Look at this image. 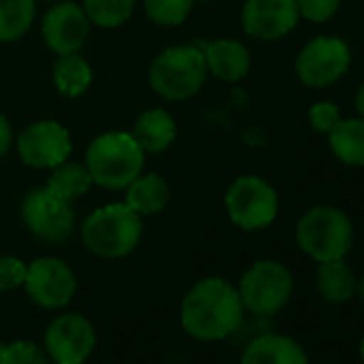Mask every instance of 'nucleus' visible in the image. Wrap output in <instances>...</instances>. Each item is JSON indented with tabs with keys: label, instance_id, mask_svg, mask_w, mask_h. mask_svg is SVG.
I'll return each instance as SVG.
<instances>
[{
	"label": "nucleus",
	"instance_id": "1",
	"mask_svg": "<svg viewBox=\"0 0 364 364\" xmlns=\"http://www.w3.org/2000/svg\"><path fill=\"white\" fill-rule=\"evenodd\" d=\"M242 319L245 306L240 294L221 277L198 281L180 302L182 330L202 343H217L232 336Z\"/></svg>",
	"mask_w": 364,
	"mask_h": 364
},
{
	"label": "nucleus",
	"instance_id": "2",
	"mask_svg": "<svg viewBox=\"0 0 364 364\" xmlns=\"http://www.w3.org/2000/svg\"><path fill=\"white\" fill-rule=\"evenodd\" d=\"M84 165L92 185L107 191H122L144 171L146 152L131 133L107 131L88 144Z\"/></svg>",
	"mask_w": 364,
	"mask_h": 364
},
{
	"label": "nucleus",
	"instance_id": "3",
	"mask_svg": "<svg viewBox=\"0 0 364 364\" xmlns=\"http://www.w3.org/2000/svg\"><path fill=\"white\" fill-rule=\"evenodd\" d=\"M141 217L124 202H112L92 210L80 230L84 247L101 259H124L141 242Z\"/></svg>",
	"mask_w": 364,
	"mask_h": 364
},
{
	"label": "nucleus",
	"instance_id": "4",
	"mask_svg": "<svg viewBox=\"0 0 364 364\" xmlns=\"http://www.w3.org/2000/svg\"><path fill=\"white\" fill-rule=\"evenodd\" d=\"M208 77L204 52L196 46H169L150 63L148 84L165 101H189Z\"/></svg>",
	"mask_w": 364,
	"mask_h": 364
},
{
	"label": "nucleus",
	"instance_id": "5",
	"mask_svg": "<svg viewBox=\"0 0 364 364\" xmlns=\"http://www.w3.org/2000/svg\"><path fill=\"white\" fill-rule=\"evenodd\" d=\"M296 242L317 264L345 259L353 245V225L334 206H313L296 223Z\"/></svg>",
	"mask_w": 364,
	"mask_h": 364
},
{
	"label": "nucleus",
	"instance_id": "6",
	"mask_svg": "<svg viewBox=\"0 0 364 364\" xmlns=\"http://www.w3.org/2000/svg\"><path fill=\"white\" fill-rule=\"evenodd\" d=\"M236 289L245 311L259 317H270L289 302L294 277L289 268L277 259H257L245 270Z\"/></svg>",
	"mask_w": 364,
	"mask_h": 364
},
{
	"label": "nucleus",
	"instance_id": "7",
	"mask_svg": "<svg viewBox=\"0 0 364 364\" xmlns=\"http://www.w3.org/2000/svg\"><path fill=\"white\" fill-rule=\"evenodd\" d=\"M225 213L236 228L259 232L274 223L279 215V196L262 176L245 173L225 191Z\"/></svg>",
	"mask_w": 364,
	"mask_h": 364
},
{
	"label": "nucleus",
	"instance_id": "8",
	"mask_svg": "<svg viewBox=\"0 0 364 364\" xmlns=\"http://www.w3.org/2000/svg\"><path fill=\"white\" fill-rule=\"evenodd\" d=\"M20 213L26 230L48 245H65L75 232V213L71 202L58 198L48 187L31 189L22 200Z\"/></svg>",
	"mask_w": 364,
	"mask_h": 364
},
{
	"label": "nucleus",
	"instance_id": "9",
	"mask_svg": "<svg viewBox=\"0 0 364 364\" xmlns=\"http://www.w3.org/2000/svg\"><path fill=\"white\" fill-rule=\"evenodd\" d=\"M351 65L349 46L334 35L313 37L302 46L296 56V75L298 80L313 90L328 88L336 84Z\"/></svg>",
	"mask_w": 364,
	"mask_h": 364
},
{
	"label": "nucleus",
	"instance_id": "10",
	"mask_svg": "<svg viewBox=\"0 0 364 364\" xmlns=\"http://www.w3.org/2000/svg\"><path fill=\"white\" fill-rule=\"evenodd\" d=\"M26 296L41 309L58 311L71 304L77 294V277L60 257H37L26 268Z\"/></svg>",
	"mask_w": 364,
	"mask_h": 364
},
{
	"label": "nucleus",
	"instance_id": "11",
	"mask_svg": "<svg viewBox=\"0 0 364 364\" xmlns=\"http://www.w3.org/2000/svg\"><path fill=\"white\" fill-rule=\"evenodd\" d=\"M43 347L52 364H86L97 347V330L86 315L67 311L46 328Z\"/></svg>",
	"mask_w": 364,
	"mask_h": 364
},
{
	"label": "nucleus",
	"instance_id": "12",
	"mask_svg": "<svg viewBox=\"0 0 364 364\" xmlns=\"http://www.w3.org/2000/svg\"><path fill=\"white\" fill-rule=\"evenodd\" d=\"M71 135L58 120L31 122L18 137V154L33 169H54L71 156Z\"/></svg>",
	"mask_w": 364,
	"mask_h": 364
},
{
	"label": "nucleus",
	"instance_id": "13",
	"mask_svg": "<svg viewBox=\"0 0 364 364\" xmlns=\"http://www.w3.org/2000/svg\"><path fill=\"white\" fill-rule=\"evenodd\" d=\"M90 20L82 5L71 0H56L41 20V37L56 56L82 52L90 37Z\"/></svg>",
	"mask_w": 364,
	"mask_h": 364
},
{
	"label": "nucleus",
	"instance_id": "14",
	"mask_svg": "<svg viewBox=\"0 0 364 364\" xmlns=\"http://www.w3.org/2000/svg\"><path fill=\"white\" fill-rule=\"evenodd\" d=\"M300 22L296 0H247L240 11L242 31L257 41H279Z\"/></svg>",
	"mask_w": 364,
	"mask_h": 364
},
{
	"label": "nucleus",
	"instance_id": "15",
	"mask_svg": "<svg viewBox=\"0 0 364 364\" xmlns=\"http://www.w3.org/2000/svg\"><path fill=\"white\" fill-rule=\"evenodd\" d=\"M202 52L208 73L221 82H240L251 71V54L238 39H215Z\"/></svg>",
	"mask_w": 364,
	"mask_h": 364
},
{
	"label": "nucleus",
	"instance_id": "16",
	"mask_svg": "<svg viewBox=\"0 0 364 364\" xmlns=\"http://www.w3.org/2000/svg\"><path fill=\"white\" fill-rule=\"evenodd\" d=\"M240 364H309V358L291 336L262 334L245 347Z\"/></svg>",
	"mask_w": 364,
	"mask_h": 364
},
{
	"label": "nucleus",
	"instance_id": "17",
	"mask_svg": "<svg viewBox=\"0 0 364 364\" xmlns=\"http://www.w3.org/2000/svg\"><path fill=\"white\" fill-rule=\"evenodd\" d=\"M131 135L146 154L165 152L176 139V120L163 107H152L135 118Z\"/></svg>",
	"mask_w": 364,
	"mask_h": 364
},
{
	"label": "nucleus",
	"instance_id": "18",
	"mask_svg": "<svg viewBox=\"0 0 364 364\" xmlns=\"http://www.w3.org/2000/svg\"><path fill=\"white\" fill-rule=\"evenodd\" d=\"M124 204L139 217H152L167 208L171 189L167 180L159 173H139L124 189Z\"/></svg>",
	"mask_w": 364,
	"mask_h": 364
},
{
	"label": "nucleus",
	"instance_id": "19",
	"mask_svg": "<svg viewBox=\"0 0 364 364\" xmlns=\"http://www.w3.org/2000/svg\"><path fill=\"white\" fill-rule=\"evenodd\" d=\"M332 156L347 167H364V118H341L326 135Z\"/></svg>",
	"mask_w": 364,
	"mask_h": 364
},
{
	"label": "nucleus",
	"instance_id": "20",
	"mask_svg": "<svg viewBox=\"0 0 364 364\" xmlns=\"http://www.w3.org/2000/svg\"><path fill=\"white\" fill-rule=\"evenodd\" d=\"M52 77L60 95L69 99H77L88 92V88L92 86L95 73H92L90 63L80 52H75V54H65L56 58Z\"/></svg>",
	"mask_w": 364,
	"mask_h": 364
},
{
	"label": "nucleus",
	"instance_id": "21",
	"mask_svg": "<svg viewBox=\"0 0 364 364\" xmlns=\"http://www.w3.org/2000/svg\"><path fill=\"white\" fill-rule=\"evenodd\" d=\"M317 266V291L326 302L341 304L355 294L358 279L345 259H332Z\"/></svg>",
	"mask_w": 364,
	"mask_h": 364
},
{
	"label": "nucleus",
	"instance_id": "22",
	"mask_svg": "<svg viewBox=\"0 0 364 364\" xmlns=\"http://www.w3.org/2000/svg\"><path fill=\"white\" fill-rule=\"evenodd\" d=\"M50 171L52 173L46 182V187L52 189L58 198H63L67 202L84 198L92 187V178L84 163H75V161L67 159L65 163L56 165Z\"/></svg>",
	"mask_w": 364,
	"mask_h": 364
},
{
	"label": "nucleus",
	"instance_id": "23",
	"mask_svg": "<svg viewBox=\"0 0 364 364\" xmlns=\"http://www.w3.org/2000/svg\"><path fill=\"white\" fill-rule=\"evenodd\" d=\"M35 0H0V43H14L28 35L35 24Z\"/></svg>",
	"mask_w": 364,
	"mask_h": 364
},
{
	"label": "nucleus",
	"instance_id": "24",
	"mask_svg": "<svg viewBox=\"0 0 364 364\" xmlns=\"http://www.w3.org/2000/svg\"><path fill=\"white\" fill-rule=\"evenodd\" d=\"M90 24L99 28H118L127 24L135 11V0H82Z\"/></svg>",
	"mask_w": 364,
	"mask_h": 364
},
{
	"label": "nucleus",
	"instance_id": "25",
	"mask_svg": "<svg viewBox=\"0 0 364 364\" xmlns=\"http://www.w3.org/2000/svg\"><path fill=\"white\" fill-rule=\"evenodd\" d=\"M193 5L196 0H144V14L156 26L173 28L185 24Z\"/></svg>",
	"mask_w": 364,
	"mask_h": 364
},
{
	"label": "nucleus",
	"instance_id": "26",
	"mask_svg": "<svg viewBox=\"0 0 364 364\" xmlns=\"http://www.w3.org/2000/svg\"><path fill=\"white\" fill-rule=\"evenodd\" d=\"M7 362L9 364H52L43 345L31 338H18L7 343Z\"/></svg>",
	"mask_w": 364,
	"mask_h": 364
},
{
	"label": "nucleus",
	"instance_id": "27",
	"mask_svg": "<svg viewBox=\"0 0 364 364\" xmlns=\"http://www.w3.org/2000/svg\"><path fill=\"white\" fill-rule=\"evenodd\" d=\"M28 264L16 255H0V294H9L24 287Z\"/></svg>",
	"mask_w": 364,
	"mask_h": 364
},
{
	"label": "nucleus",
	"instance_id": "28",
	"mask_svg": "<svg viewBox=\"0 0 364 364\" xmlns=\"http://www.w3.org/2000/svg\"><path fill=\"white\" fill-rule=\"evenodd\" d=\"M300 20L311 24H323L332 20L341 7V0H296Z\"/></svg>",
	"mask_w": 364,
	"mask_h": 364
},
{
	"label": "nucleus",
	"instance_id": "29",
	"mask_svg": "<svg viewBox=\"0 0 364 364\" xmlns=\"http://www.w3.org/2000/svg\"><path fill=\"white\" fill-rule=\"evenodd\" d=\"M341 118V109L332 101H317L309 107V124L315 133L328 135Z\"/></svg>",
	"mask_w": 364,
	"mask_h": 364
},
{
	"label": "nucleus",
	"instance_id": "30",
	"mask_svg": "<svg viewBox=\"0 0 364 364\" xmlns=\"http://www.w3.org/2000/svg\"><path fill=\"white\" fill-rule=\"evenodd\" d=\"M11 144H14V129H11V122H9V118H7L3 112H0V159H3V156L9 152Z\"/></svg>",
	"mask_w": 364,
	"mask_h": 364
},
{
	"label": "nucleus",
	"instance_id": "31",
	"mask_svg": "<svg viewBox=\"0 0 364 364\" xmlns=\"http://www.w3.org/2000/svg\"><path fill=\"white\" fill-rule=\"evenodd\" d=\"M355 109H358V116L360 118H364V82L358 86V90H355Z\"/></svg>",
	"mask_w": 364,
	"mask_h": 364
},
{
	"label": "nucleus",
	"instance_id": "32",
	"mask_svg": "<svg viewBox=\"0 0 364 364\" xmlns=\"http://www.w3.org/2000/svg\"><path fill=\"white\" fill-rule=\"evenodd\" d=\"M0 364H9L7 362V343H0Z\"/></svg>",
	"mask_w": 364,
	"mask_h": 364
},
{
	"label": "nucleus",
	"instance_id": "33",
	"mask_svg": "<svg viewBox=\"0 0 364 364\" xmlns=\"http://www.w3.org/2000/svg\"><path fill=\"white\" fill-rule=\"evenodd\" d=\"M355 291H358V294H360V298L364 300V277L358 281V285H355Z\"/></svg>",
	"mask_w": 364,
	"mask_h": 364
},
{
	"label": "nucleus",
	"instance_id": "34",
	"mask_svg": "<svg viewBox=\"0 0 364 364\" xmlns=\"http://www.w3.org/2000/svg\"><path fill=\"white\" fill-rule=\"evenodd\" d=\"M360 358H362V362H364V336H362V341H360Z\"/></svg>",
	"mask_w": 364,
	"mask_h": 364
}]
</instances>
